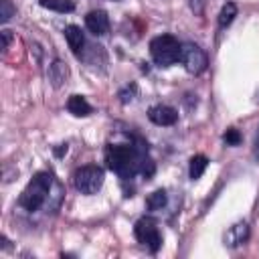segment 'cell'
<instances>
[{"instance_id":"cell-1","label":"cell","mask_w":259,"mask_h":259,"mask_svg":"<svg viewBox=\"0 0 259 259\" xmlns=\"http://www.w3.org/2000/svg\"><path fill=\"white\" fill-rule=\"evenodd\" d=\"M146 156L144 144L140 146H127V144H113L105 150V162L107 168L119 174L121 178H132L136 172H140V164Z\"/></svg>"},{"instance_id":"cell-2","label":"cell","mask_w":259,"mask_h":259,"mask_svg":"<svg viewBox=\"0 0 259 259\" xmlns=\"http://www.w3.org/2000/svg\"><path fill=\"white\" fill-rule=\"evenodd\" d=\"M51 186H53V174L51 172H38V174H34V178L22 190V194L18 198V204L24 210H28V212L38 210L45 204V200H47V196L51 192Z\"/></svg>"},{"instance_id":"cell-3","label":"cell","mask_w":259,"mask_h":259,"mask_svg":"<svg viewBox=\"0 0 259 259\" xmlns=\"http://www.w3.org/2000/svg\"><path fill=\"white\" fill-rule=\"evenodd\" d=\"M180 42L172 34H160L150 40V55L156 65L170 67L180 59Z\"/></svg>"},{"instance_id":"cell-4","label":"cell","mask_w":259,"mask_h":259,"mask_svg":"<svg viewBox=\"0 0 259 259\" xmlns=\"http://www.w3.org/2000/svg\"><path fill=\"white\" fill-rule=\"evenodd\" d=\"M103 170L99 166H83L79 170H75V176H73V182H75V188L81 192V194H95L101 186H103Z\"/></svg>"},{"instance_id":"cell-5","label":"cell","mask_w":259,"mask_h":259,"mask_svg":"<svg viewBox=\"0 0 259 259\" xmlns=\"http://www.w3.org/2000/svg\"><path fill=\"white\" fill-rule=\"evenodd\" d=\"M134 235H136L138 243L146 245L152 253H156V251L160 249V245H162V237H160V231H158V227H156V221H152V219H148V217H142V219L136 223Z\"/></svg>"},{"instance_id":"cell-6","label":"cell","mask_w":259,"mask_h":259,"mask_svg":"<svg viewBox=\"0 0 259 259\" xmlns=\"http://www.w3.org/2000/svg\"><path fill=\"white\" fill-rule=\"evenodd\" d=\"M180 61H182L184 69L192 75H200L208 65L204 51L194 42H184L180 47Z\"/></svg>"},{"instance_id":"cell-7","label":"cell","mask_w":259,"mask_h":259,"mask_svg":"<svg viewBox=\"0 0 259 259\" xmlns=\"http://www.w3.org/2000/svg\"><path fill=\"white\" fill-rule=\"evenodd\" d=\"M148 117L156 125H174L178 119V111L170 105H152L148 109Z\"/></svg>"},{"instance_id":"cell-8","label":"cell","mask_w":259,"mask_h":259,"mask_svg":"<svg viewBox=\"0 0 259 259\" xmlns=\"http://www.w3.org/2000/svg\"><path fill=\"white\" fill-rule=\"evenodd\" d=\"M85 26L95 36H101V34H107V30H109V18L103 10H91L85 16Z\"/></svg>"},{"instance_id":"cell-9","label":"cell","mask_w":259,"mask_h":259,"mask_svg":"<svg viewBox=\"0 0 259 259\" xmlns=\"http://www.w3.org/2000/svg\"><path fill=\"white\" fill-rule=\"evenodd\" d=\"M65 38H67V45H69V49L73 51V55L79 57V55L83 53V45H85V36H83V32H81V28L75 26V24L65 26Z\"/></svg>"},{"instance_id":"cell-10","label":"cell","mask_w":259,"mask_h":259,"mask_svg":"<svg viewBox=\"0 0 259 259\" xmlns=\"http://www.w3.org/2000/svg\"><path fill=\"white\" fill-rule=\"evenodd\" d=\"M247 239H249V225H247L245 221H241V223H235V225L229 229L227 237H225L227 245H231V247H237V245L245 243Z\"/></svg>"},{"instance_id":"cell-11","label":"cell","mask_w":259,"mask_h":259,"mask_svg":"<svg viewBox=\"0 0 259 259\" xmlns=\"http://www.w3.org/2000/svg\"><path fill=\"white\" fill-rule=\"evenodd\" d=\"M67 109H69V113H73L77 117H85L93 111V107L89 105V101L83 95H71L67 101Z\"/></svg>"},{"instance_id":"cell-12","label":"cell","mask_w":259,"mask_h":259,"mask_svg":"<svg viewBox=\"0 0 259 259\" xmlns=\"http://www.w3.org/2000/svg\"><path fill=\"white\" fill-rule=\"evenodd\" d=\"M206 166H208V158H206V156H202V154L192 156V158H190V168H188L190 180H198V178L204 174Z\"/></svg>"},{"instance_id":"cell-13","label":"cell","mask_w":259,"mask_h":259,"mask_svg":"<svg viewBox=\"0 0 259 259\" xmlns=\"http://www.w3.org/2000/svg\"><path fill=\"white\" fill-rule=\"evenodd\" d=\"M49 77H51L53 85L59 87V85L69 77V69H67V65L61 63V61H55V63L51 65V69H49Z\"/></svg>"},{"instance_id":"cell-14","label":"cell","mask_w":259,"mask_h":259,"mask_svg":"<svg viewBox=\"0 0 259 259\" xmlns=\"http://www.w3.org/2000/svg\"><path fill=\"white\" fill-rule=\"evenodd\" d=\"M235 16H237V4L235 2H227L219 12V26H223V28L229 26L235 20Z\"/></svg>"},{"instance_id":"cell-15","label":"cell","mask_w":259,"mask_h":259,"mask_svg":"<svg viewBox=\"0 0 259 259\" xmlns=\"http://www.w3.org/2000/svg\"><path fill=\"white\" fill-rule=\"evenodd\" d=\"M40 6L55 12H71L75 8L73 0H40Z\"/></svg>"},{"instance_id":"cell-16","label":"cell","mask_w":259,"mask_h":259,"mask_svg":"<svg viewBox=\"0 0 259 259\" xmlns=\"http://www.w3.org/2000/svg\"><path fill=\"white\" fill-rule=\"evenodd\" d=\"M164 204H166V192H164V190H154V192L148 196V200H146V206H148L150 210H160Z\"/></svg>"},{"instance_id":"cell-17","label":"cell","mask_w":259,"mask_h":259,"mask_svg":"<svg viewBox=\"0 0 259 259\" xmlns=\"http://www.w3.org/2000/svg\"><path fill=\"white\" fill-rule=\"evenodd\" d=\"M14 12H16V8L12 6L10 0H0V20L2 22H8L14 16Z\"/></svg>"},{"instance_id":"cell-18","label":"cell","mask_w":259,"mask_h":259,"mask_svg":"<svg viewBox=\"0 0 259 259\" xmlns=\"http://www.w3.org/2000/svg\"><path fill=\"white\" fill-rule=\"evenodd\" d=\"M223 140L227 142V146H239L241 144V134L235 127H231V130H227V134L223 136Z\"/></svg>"},{"instance_id":"cell-19","label":"cell","mask_w":259,"mask_h":259,"mask_svg":"<svg viewBox=\"0 0 259 259\" xmlns=\"http://www.w3.org/2000/svg\"><path fill=\"white\" fill-rule=\"evenodd\" d=\"M140 172H142L146 178H150V176L154 174V162H152L148 156H144V160H142V164H140Z\"/></svg>"},{"instance_id":"cell-20","label":"cell","mask_w":259,"mask_h":259,"mask_svg":"<svg viewBox=\"0 0 259 259\" xmlns=\"http://www.w3.org/2000/svg\"><path fill=\"white\" fill-rule=\"evenodd\" d=\"M204 6H206V0H190V8H192V12L198 14V16L204 12Z\"/></svg>"},{"instance_id":"cell-21","label":"cell","mask_w":259,"mask_h":259,"mask_svg":"<svg viewBox=\"0 0 259 259\" xmlns=\"http://www.w3.org/2000/svg\"><path fill=\"white\" fill-rule=\"evenodd\" d=\"M0 36H2V51H6V49H8V45H10L12 34H10V30H8V28H4V30H0Z\"/></svg>"},{"instance_id":"cell-22","label":"cell","mask_w":259,"mask_h":259,"mask_svg":"<svg viewBox=\"0 0 259 259\" xmlns=\"http://www.w3.org/2000/svg\"><path fill=\"white\" fill-rule=\"evenodd\" d=\"M134 91H136V85H132V87H127V91H121V93H119V97H121V101H123V103H127V101H132V99H134V97H132V95H134Z\"/></svg>"},{"instance_id":"cell-23","label":"cell","mask_w":259,"mask_h":259,"mask_svg":"<svg viewBox=\"0 0 259 259\" xmlns=\"http://www.w3.org/2000/svg\"><path fill=\"white\" fill-rule=\"evenodd\" d=\"M65 152H67V144H63L61 148H57V150H55V154H57V156H61V154H65Z\"/></svg>"},{"instance_id":"cell-24","label":"cell","mask_w":259,"mask_h":259,"mask_svg":"<svg viewBox=\"0 0 259 259\" xmlns=\"http://www.w3.org/2000/svg\"><path fill=\"white\" fill-rule=\"evenodd\" d=\"M253 146H255V152L259 154V130H257V134H255V144H253Z\"/></svg>"}]
</instances>
